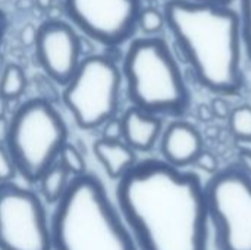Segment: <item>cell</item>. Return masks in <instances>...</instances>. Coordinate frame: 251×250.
Listing matches in <instances>:
<instances>
[{
    "mask_svg": "<svg viewBox=\"0 0 251 250\" xmlns=\"http://www.w3.org/2000/svg\"><path fill=\"white\" fill-rule=\"evenodd\" d=\"M241 38L243 44L247 50V55L251 59V0H241Z\"/></svg>",
    "mask_w": 251,
    "mask_h": 250,
    "instance_id": "d6986e66",
    "label": "cell"
},
{
    "mask_svg": "<svg viewBox=\"0 0 251 250\" xmlns=\"http://www.w3.org/2000/svg\"><path fill=\"white\" fill-rule=\"evenodd\" d=\"M166 21L163 12L156 7H144L138 15L137 28H140L146 34H157L163 29Z\"/></svg>",
    "mask_w": 251,
    "mask_h": 250,
    "instance_id": "ac0fdd59",
    "label": "cell"
},
{
    "mask_svg": "<svg viewBox=\"0 0 251 250\" xmlns=\"http://www.w3.org/2000/svg\"><path fill=\"white\" fill-rule=\"evenodd\" d=\"M50 233L53 250H138L103 183L90 174L71 178L56 203Z\"/></svg>",
    "mask_w": 251,
    "mask_h": 250,
    "instance_id": "3957f363",
    "label": "cell"
},
{
    "mask_svg": "<svg viewBox=\"0 0 251 250\" xmlns=\"http://www.w3.org/2000/svg\"><path fill=\"white\" fill-rule=\"evenodd\" d=\"M122 121V140L134 152H150L163 133L160 116L147 113L135 106L125 111Z\"/></svg>",
    "mask_w": 251,
    "mask_h": 250,
    "instance_id": "7c38bea8",
    "label": "cell"
},
{
    "mask_svg": "<svg viewBox=\"0 0 251 250\" xmlns=\"http://www.w3.org/2000/svg\"><path fill=\"white\" fill-rule=\"evenodd\" d=\"M65 15L87 37L104 46L125 43L137 29L141 0H60Z\"/></svg>",
    "mask_w": 251,
    "mask_h": 250,
    "instance_id": "9c48e42d",
    "label": "cell"
},
{
    "mask_svg": "<svg viewBox=\"0 0 251 250\" xmlns=\"http://www.w3.org/2000/svg\"><path fill=\"white\" fill-rule=\"evenodd\" d=\"M238 153H251V139H235Z\"/></svg>",
    "mask_w": 251,
    "mask_h": 250,
    "instance_id": "83f0119b",
    "label": "cell"
},
{
    "mask_svg": "<svg viewBox=\"0 0 251 250\" xmlns=\"http://www.w3.org/2000/svg\"><path fill=\"white\" fill-rule=\"evenodd\" d=\"M101 139L104 140H122V121L121 118H112L101 127Z\"/></svg>",
    "mask_w": 251,
    "mask_h": 250,
    "instance_id": "7402d4cb",
    "label": "cell"
},
{
    "mask_svg": "<svg viewBox=\"0 0 251 250\" xmlns=\"http://www.w3.org/2000/svg\"><path fill=\"white\" fill-rule=\"evenodd\" d=\"M238 167L251 178V153H238Z\"/></svg>",
    "mask_w": 251,
    "mask_h": 250,
    "instance_id": "484cf974",
    "label": "cell"
},
{
    "mask_svg": "<svg viewBox=\"0 0 251 250\" xmlns=\"http://www.w3.org/2000/svg\"><path fill=\"white\" fill-rule=\"evenodd\" d=\"M203 150L200 131L187 121H172L160 136V153L163 161L175 168L184 169L194 165Z\"/></svg>",
    "mask_w": 251,
    "mask_h": 250,
    "instance_id": "8fae6325",
    "label": "cell"
},
{
    "mask_svg": "<svg viewBox=\"0 0 251 250\" xmlns=\"http://www.w3.org/2000/svg\"><path fill=\"white\" fill-rule=\"evenodd\" d=\"M122 72L107 56L91 55L81 60L78 69L63 85L62 100L82 130L101 128L116 116Z\"/></svg>",
    "mask_w": 251,
    "mask_h": 250,
    "instance_id": "8992f818",
    "label": "cell"
},
{
    "mask_svg": "<svg viewBox=\"0 0 251 250\" xmlns=\"http://www.w3.org/2000/svg\"><path fill=\"white\" fill-rule=\"evenodd\" d=\"M35 56L46 75L66 85L81 63L82 44L76 31L59 18H50L37 28Z\"/></svg>",
    "mask_w": 251,
    "mask_h": 250,
    "instance_id": "30bf717a",
    "label": "cell"
},
{
    "mask_svg": "<svg viewBox=\"0 0 251 250\" xmlns=\"http://www.w3.org/2000/svg\"><path fill=\"white\" fill-rule=\"evenodd\" d=\"M0 250H53L43 202L13 183L0 184Z\"/></svg>",
    "mask_w": 251,
    "mask_h": 250,
    "instance_id": "ba28073f",
    "label": "cell"
},
{
    "mask_svg": "<svg viewBox=\"0 0 251 250\" xmlns=\"http://www.w3.org/2000/svg\"><path fill=\"white\" fill-rule=\"evenodd\" d=\"M37 6L41 7V9H49L51 7V0H35Z\"/></svg>",
    "mask_w": 251,
    "mask_h": 250,
    "instance_id": "1f68e13d",
    "label": "cell"
},
{
    "mask_svg": "<svg viewBox=\"0 0 251 250\" xmlns=\"http://www.w3.org/2000/svg\"><path fill=\"white\" fill-rule=\"evenodd\" d=\"M68 143V127L57 109L41 97L22 103L9 119L4 143L16 172L28 183H38L57 161Z\"/></svg>",
    "mask_w": 251,
    "mask_h": 250,
    "instance_id": "5b68a950",
    "label": "cell"
},
{
    "mask_svg": "<svg viewBox=\"0 0 251 250\" xmlns=\"http://www.w3.org/2000/svg\"><path fill=\"white\" fill-rule=\"evenodd\" d=\"M122 75L132 106L151 115L181 116L190 106V91L181 68L165 40H134L124 57Z\"/></svg>",
    "mask_w": 251,
    "mask_h": 250,
    "instance_id": "277c9868",
    "label": "cell"
},
{
    "mask_svg": "<svg viewBox=\"0 0 251 250\" xmlns=\"http://www.w3.org/2000/svg\"><path fill=\"white\" fill-rule=\"evenodd\" d=\"M116 199L138 250H207L206 193L196 172L144 159L119 180Z\"/></svg>",
    "mask_w": 251,
    "mask_h": 250,
    "instance_id": "6da1fadb",
    "label": "cell"
},
{
    "mask_svg": "<svg viewBox=\"0 0 251 250\" xmlns=\"http://www.w3.org/2000/svg\"><path fill=\"white\" fill-rule=\"evenodd\" d=\"M7 102L9 100H6L4 97H1L0 96V118H6V111H7Z\"/></svg>",
    "mask_w": 251,
    "mask_h": 250,
    "instance_id": "4dcf8cb0",
    "label": "cell"
},
{
    "mask_svg": "<svg viewBox=\"0 0 251 250\" xmlns=\"http://www.w3.org/2000/svg\"><path fill=\"white\" fill-rule=\"evenodd\" d=\"M9 136V119L0 118V146H3Z\"/></svg>",
    "mask_w": 251,
    "mask_h": 250,
    "instance_id": "4316f807",
    "label": "cell"
},
{
    "mask_svg": "<svg viewBox=\"0 0 251 250\" xmlns=\"http://www.w3.org/2000/svg\"><path fill=\"white\" fill-rule=\"evenodd\" d=\"M35 38H37V28L31 24H26L22 27L21 32H19V40L24 46L29 47L35 44Z\"/></svg>",
    "mask_w": 251,
    "mask_h": 250,
    "instance_id": "cb8c5ba5",
    "label": "cell"
},
{
    "mask_svg": "<svg viewBox=\"0 0 251 250\" xmlns=\"http://www.w3.org/2000/svg\"><path fill=\"white\" fill-rule=\"evenodd\" d=\"M93 150L106 174L113 180H121L137 164L135 152L124 140L99 139Z\"/></svg>",
    "mask_w": 251,
    "mask_h": 250,
    "instance_id": "4fadbf2b",
    "label": "cell"
},
{
    "mask_svg": "<svg viewBox=\"0 0 251 250\" xmlns=\"http://www.w3.org/2000/svg\"><path fill=\"white\" fill-rule=\"evenodd\" d=\"M57 161L60 162V165L69 172V175L72 177H79V175H84L87 174L85 169H87V162H85V158L82 156V153L71 143H66L60 153H59V158Z\"/></svg>",
    "mask_w": 251,
    "mask_h": 250,
    "instance_id": "2e32d148",
    "label": "cell"
},
{
    "mask_svg": "<svg viewBox=\"0 0 251 250\" xmlns=\"http://www.w3.org/2000/svg\"><path fill=\"white\" fill-rule=\"evenodd\" d=\"M3 65H4V57H3V55L0 53V72L3 71Z\"/></svg>",
    "mask_w": 251,
    "mask_h": 250,
    "instance_id": "d6a6232c",
    "label": "cell"
},
{
    "mask_svg": "<svg viewBox=\"0 0 251 250\" xmlns=\"http://www.w3.org/2000/svg\"><path fill=\"white\" fill-rule=\"evenodd\" d=\"M188 1H194V3H207V4H221V6H226L228 1L231 0H188Z\"/></svg>",
    "mask_w": 251,
    "mask_h": 250,
    "instance_id": "f546056e",
    "label": "cell"
},
{
    "mask_svg": "<svg viewBox=\"0 0 251 250\" xmlns=\"http://www.w3.org/2000/svg\"><path fill=\"white\" fill-rule=\"evenodd\" d=\"M197 118H199L201 122H212V121L215 119V115H213V112H212L210 105H206V103L200 105V106L197 108Z\"/></svg>",
    "mask_w": 251,
    "mask_h": 250,
    "instance_id": "d4e9b609",
    "label": "cell"
},
{
    "mask_svg": "<svg viewBox=\"0 0 251 250\" xmlns=\"http://www.w3.org/2000/svg\"><path fill=\"white\" fill-rule=\"evenodd\" d=\"M165 21L199 83L218 94L244 85L240 16L221 4L169 0Z\"/></svg>",
    "mask_w": 251,
    "mask_h": 250,
    "instance_id": "7a4b0ae2",
    "label": "cell"
},
{
    "mask_svg": "<svg viewBox=\"0 0 251 250\" xmlns=\"http://www.w3.org/2000/svg\"><path fill=\"white\" fill-rule=\"evenodd\" d=\"M6 29H7V18H6L4 12L0 9V44H1V41L4 38Z\"/></svg>",
    "mask_w": 251,
    "mask_h": 250,
    "instance_id": "f1b7e54d",
    "label": "cell"
},
{
    "mask_svg": "<svg viewBox=\"0 0 251 250\" xmlns=\"http://www.w3.org/2000/svg\"><path fill=\"white\" fill-rule=\"evenodd\" d=\"M209 222L218 250H251V178L238 165L213 174L204 184Z\"/></svg>",
    "mask_w": 251,
    "mask_h": 250,
    "instance_id": "52a82bcc",
    "label": "cell"
},
{
    "mask_svg": "<svg viewBox=\"0 0 251 250\" xmlns=\"http://www.w3.org/2000/svg\"><path fill=\"white\" fill-rule=\"evenodd\" d=\"M26 75L16 63H9L3 68L0 75V96L6 100L18 99L26 90Z\"/></svg>",
    "mask_w": 251,
    "mask_h": 250,
    "instance_id": "9a60e30c",
    "label": "cell"
},
{
    "mask_svg": "<svg viewBox=\"0 0 251 250\" xmlns=\"http://www.w3.org/2000/svg\"><path fill=\"white\" fill-rule=\"evenodd\" d=\"M69 172L60 165L59 161H56L40 178V190L47 203H57L62 196L65 194L68 186H69Z\"/></svg>",
    "mask_w": 251,
    "mask_h": 250,
    "instance_id": "5bb4252c",
    "label": "cell"
},
{
    "mask_svg": "<svg viewBox=\"0 0 251 250\" xmlns=\"http://www.w3.org/2000/svg\"><path fill=\"white\" fill-rule=\"evenodd\" d=\"M229 130L235 139H251V106L241 105L231 111L228 118Z\"/></svg>",
    "mask_w": 251,
    "mask_h": 250,
    "instance_id": "e0dca14e",
    "label": "cell"
},
{
    "mask_svg": "<svg viewBox=\"0 0 251 250\" xmlns=\"http://www.w3.org/2000/svg\"><path fill=\"white\" fill-rule=\"evenodd\" d=\"M210 108H212V112H213L215 118H218V119H226V121H228V118L231 115V111H232L231 106H229V103L224 97H221V96H218V97H215L212 100Z\"/></svg>",
    "mask_w": 251,
    "mask_h": 250,
    "instance_id": "603a6c76",
    "label": "cell"
},
{
    "mask_svg": "<svg viewBox=\"0 0 251 250\" xmlns=\"http://www.w3.org/2000/svg\"><path fill=\"white\" fill-rule=\"evenodd\" d=\"M16 169L12 162V158L4 146H0V184L12 183V178L15 177Z\"/></svg>",
    "mask_w": 251,
    "mask_h": 250,
    "instance_id": "ffe728a7",
    "label": "cell"
},
{
    "mask_svg": "<svg viewBox=\"0 0 251 250\" xmlns=\"http://www.w3.org/2000/svg\"><path fill=\"white\" fill-rule=\"evenodd\" d=\"M194 165L199 167L200 169H203V171L212 174V175L216 174V172L221 169V168H219V159L215 156V153H212V152H209V150H203V152L197 156Z\"/></svg>",
    "mask_w": 251,
    "mask_h": 250,
    "instance_id": "44dd1931",
    "label": "cell"
}]
</instances>
